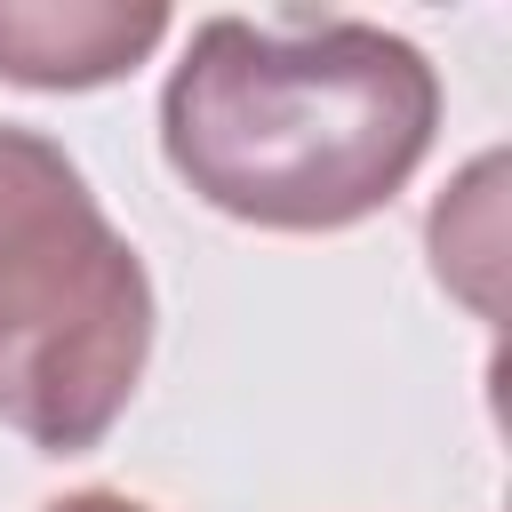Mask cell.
<instances>
[{"instance_id":"3957f363","label":"cell","mask_w":512,"mask_h":512,"mask_svg":"<svg viewBox=\"0 0 512 512\" xmlns=\"http://www.w3.org/2000/svg\"><path fill=\"white\" fill-rule=\"evenodd\" d=\"M168 40V8L112 0H0V80L16 88H104Z\"/></svg>"},{"instance_id":"277c9868","label":"cell","mask_w":512,"mask_h":512,"mask_svg":"<svg viewBox=\"0 0 512 512\" xmlns=\"http://www.w3.org/2000/svg\"><path fill=\"white\" fill-rule=\"evenodd\" d=\"M48 512H152V504H136V496H120V488H80V496H56Z\"/></svg>"},{"instance_id":"7a4b0ae2","label":"cell","mask_w":512,"mask_h":512,"mask_svg":"<svg viewBox=\"0 0 512 512\" xmlns=\"http://www.w3.org/2000/svg\"><path fill=\"white\" fill-rule=\"evenodd\" d=\"M152 360V280L40 128H0V424L88 456Z\"/></svg>"},{"instance_id":"6da1fadb","label":"cell","mask_w":512,"mask_h":512,"mask_svg":"<svg viewBox=\"0 0 512 512\" xmlns=\"http://www.w3.org/2000/svg\"><path fill=\"white\" fill-rule=\"evenodd\" d=\"M440 72L360 16H208L160 88V152L216 216L344 232L432 152Z\"/></svg>"}]
</instances>
